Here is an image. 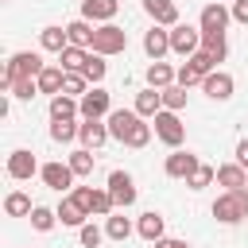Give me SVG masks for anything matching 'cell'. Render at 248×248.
Segmentation results:
<instances>
[{"label": "cell", "mask_w": 248, "mask_h": 248, "mask_svg": "<svg viewBox=\"0 0 248 248\" xmlns=\"http://www.w3.org/2000/svg\"><path fill=\"white\" fill-rule=\"evenodd\" d=\"M155 248H190L186 240H174V236H163V240H155Z\"/></svg>", "instance_id": "47"}, {"label": "cell", "mask_w": 248, "mask_h": 248, "mask_svg": "<svg viewBox=\"0 0 248 248\" xmlns=\"http://www.w3.org/2000/svg\"><path fill=\"white\" fill-rule=\"evenodd\" d=\"M16 101H35L39 97V85L35 81H12V89H8Z\"/></svg>", "instance_id": "42"}, {"label": "cell", "mask_w": 248, "mask_h": 248, "mask_svg": "<svg viewBox=\"0 0 248 248\" xmlns=\"http://www.w3.org/2000/svg\"><path fill=\"white\" fill-rule=\"evenodd\" d=\"M39 43H43V50H50V54H62L66 46H70V39H66V27H43L39 31Z\"/></svg>", "instance_id": "24"}, {"label": "cell", "mask_w": 248, "mask_h": 248, "mask_svg": "<svg viewBox=\"0 0 248 248\" xmlns=\"http://www.w3.org/2000/svg\"><path fill=\"white\" fill-rule=\"evenodd\" d=\"M209 182H217V170H213L209 163H202V167H198V170L186 178V186H190V190H205Z\"/></svg>", "instance_id": "36"}, {"label": "cell", "mask_w": 248, "mask_h": 248, "mask_svg": "<svg viewBox=\"0 0 248 248\" xmlns=\"http://www.w3.org/2000/svg\"><path fill=\"white\" fill-rule=\"evenodd\" d=\"M93 213H97V217H112V213H116V202H112L108 190H97V194H93Z\"/></svg>", "instance_id": "38"}, {"label": "cell", "mask_w": 248, "mask_h": 248, "mask_svg": "<svg viewBox=\"0 0 248 248\" xmlns=\"http://www.w3.org/2000/svg\"><path fill=\"white\" fill-rule=\"evenodd\" d=\"M186 62H190V66H194V70H198L202 78L217 70V58H213V54H205V50H198V54H194V58H186Z\"/></svg>", "instance_id": "41"}, {"label": "cell", "mask_w": 248, "mask_h": 248, "mask_svg": "<svg viewBox=\"0 0 248 248\" xmlns=\"http://www.w3.org/2000/svg\"><path fill=\"white\" fill-rule=\"evenodd\" d=\"M178 85H182V89H190V85H202V74H198L190 62H182V66H178Z\"/></svg>", "instance_id": "44"}, {"label": "cell", "mask_w": 248, "mask_h": 248, "mask_svg": "<svg viewBox=\"0 0 248 248\" xmlns=\"http://www.w3.org/2000/svg\"><path fill=\"white\" fill-rule=\"evenodd\" d=\"M58 225V209H46V205H35L31 209V229L35 232H50Z\"/></svg>", "instance_id": "32"}, {"label": "cell", "mask_w": 248, "mask_h": 248, "mask_svg": "<svg viewBox=\"0 0 248 248\" xmlns=\"http://www.w3.org/2000/svg\"><path fill=\"white\" fill-rule=\"evenodd\" d=\"M116 12H120V0H81V19H89V23H112L116 19Z\"/></svg>", "instance_id": "13"}, {"label": "cell", "mask_w": 248, "mask_h": 248, "mask_svg": "<svg viewBox=\"0 0 248 248\" xmlns=\"http://www.w3.org/2000/svg\"><path fill=\"white\" fill-rule=\"evenodd\" d=\"M105 236H108V240H116V244H124V240L132 236V221H128L124 213H112V217H105Z\"/></svg>", "instance_id": "28"}, {"label": "cell", "mask_w": 248, "mask_h": 248, "mask_svg": "<svg viewBox=\"0 0 248 248\" xmlns=\"http://www.w3.org/2000/svg\"><path fill=\"white\" fill-rule=\"evenodd\" d=\"M66 163H70V170H74L78 178H89L97 159H93V151H89V147H78V151H70V159H66Z\"/></svg>", "instance_id": "29"}, {"label": "cell", "mask_w": 248, "mask_h": 248, "mask_svg": "<svg viewBox=\"0 0 248 248\" xmlns=\"http://www.w3.org/2000/svg\"><path fill=\"white\" fill-rule=\"evenodd\" d=\"M78 140H81V147L97 151V147H101V143H108L112 136H108V124H101V120H81V132H78Z\"/></svg>", "instance_id": "17"}, {"label": "cell", "mask_w": 248, "mask_h": 248, "mask_svg": "<svg viewBox=\"0 0 248 248\" xmlns=\"http://www.w3.org/2000/svg\"><path fill=\"white\" fill-rule=\"evenodd\" d=\"M136 112L155 120V116L163 112V89H151V85H147L143 93H136Z\"/></svg>", "instance_id": "22"}, {"label": "cell", "mask_w": 248, "mask_h": 248, "mask_svg": "<svg viewBox=\"0 0 248 248\" xmlns=\"http://www.w3.org/2000/svg\"><path fill=\"white\" fill-rule=\"evenodd\" d=\"M198 167H202V159H198L194 151H182V147H178V151H170V155H167V163H163L167 178H190Z\"/></svg>", "instance_id": "10"}, {"label": "cell", "mask_w": 248, "mask_h": 248, "mask_svg": "<svg viewBox=\"0 0 248 248\" xmlns=\"http://www.w3.org/2000/svg\"><path fill=\"white\" fill-rule=\"evenodd\" d=\"M198 50H202V27H190V23L170 27V54H178V58H194Z\"/></svg>", "instance_id": "4"}, {"label": "cell", "mask_w": 248, "mask_h": 248, "mask_svg": "<svg viewBox=\"0 0 248 248\" xmlns=\"http://www.w3.org/2000/svg\"><path fill=\"white\" fill-rule=\"evenodd\" d=\"M178 81V70H170L167 62H151L147 66V85L151 89H167V85H174Z\"/></svg>", "instance_id": "25"}, {"label": "cell", "mask_w": 248, "mask_h": 248, "mask_svg": "<svg viewBox=\"0 0 248 248\" xmlns=\"http://www.w3.org/2000/svg\"><path fill=\"white\" fill-rule=\"evenodd\" d=\"M43 70H46V62H43L35 50H16V54L4 62V78H0V85H4V93H8L12 81H35Z\"/></svg>", "instance_id": "1"}, {"label": "cell", "mask_w": 248, "mask_h": 248, "mask_svg": "<svg viewBox=\"0 0 248 248\" xmlns=\"http://www.w3.org/2000/svg\"><path fill=\"white\" fill-rule=\"evenodd\" d=\"M78 240H81L85 248H101V240H105V229H97V225H81V229H78Z\"/></svg>", "instance_id": "40"}, {"label": "cell", "mask_w": 248, "mask_h": 248, "mask_svg": "<svg viewBox=\"0 0 248 248\" xmlns=\"http://www.w3.org/2000/svg\"><path fill=\"white\" fill-rule=\"evenodd\" d=\"M74 116H81V108H78L74 97H66V93L50 97V120H74Z\"/></svg>", "instance_id": "26"}, {"label": "cell", "mask_w": 248, "mask_h": 248, "mask_svg": "<svg viewBox=\"0 0 248 248\" xmlns=\"http://www.w3.org/2000/svg\"><path fill=\"white\" fill-rule=\"evenodd\" d=\"M81 74H85V78H89L93 85H101V81H105V74H108V62H105L101 54H93V58H89V66H85Z\"/></svg>", "instance_id": "37"}, {"label": "cell", "mask_w": 248, "mask_h": 248, "mask_svg": "<svg viewBox=\"0 0 248 248\" xmlns=\"http://www.w3.org/2000/svg\"><path fill=\"white\" fill-rule=\"evenodd\" d=\"M43 167L35 163V155L27 151V147H16L12 155H8V178H16V182H27L31 174H39Z\"/></svg>", "instance_id": "9"}, {"label": "cell", "mask_w": 248, "mask_h": 248, "mask_svg": "<svg viewBox=\"0 0 248 248\" xmlns=\"http://www.w3.org/2000/svg\"><path fill=\"white\" fill-rule=\"evenodd\" d=\"M93 194H97L93 186H74V194H70V198H74V202H78V205H81V209L93 217Z\"/></svg>", "instance_id": "43"}, {"label": "cell", "mask_w": 248, "mask_h": 248, "mask_svg": "<svg viewBox=\"0 0 248 248\" xmlns=\"http://www.w3.org/2000/svg\"><path fill=\"white\" fill-rule=\"evenodd\" d=\"M136 232L147 240V244H155V240H163V213H155V209H147V213H140V221H136Z\"/></svg>", "instance_id": "20"}, {"label": "cell", "mask_w": 248, "mask_h": 248, "mask_svg": "<svg viewBox=\"0 0 248 248\" xmlns=\"http://www.w3.org/2000/svg\"><path fill=\"white\" fill-rule=\"evenodd\" d=\"M108 194H112L116 209L136 205V182H132V174H128V170H112V174H108Z\"/></svg>", "instance_id": "8"}, {"label": "cell", "mask_w": 248, "mask_h": 248, "mask_svg": "<svg viewBox=\"0 0 248 248\" xmlns=\"http://www.w3.org/2000/svg\"><path fill=\"white\" fill-rule=\"evenodd\" d=\"M229 19H232V12H229L221 0H209V4L202 8V16H198V27H202V31H221V35H225Z\"/></svg>", "instance_id": "11"}, {"label": "cell", "mask_w": 248, "mask_h": 248, "mask_svg": "<svg viewBox=\"0 0 248 248\" xmlns=\"http://www.w3.org/2000/svg\"><path fill=\"white\" fill-rule=\"evenodd\" d=\"M143 12L155 19V27H178L182 19H178V4L174 0H143Z\"/></svg>", "instance_id": "14"}, {"label": "cell", "mask_w": 248, "mask_h": 248, "mask_svg": "<svg viewBox=\"0 0 248 248\" xmlns=\"http://www.w3.org/2000/svg\"><path fill=\"white\" fill-rule=\"evenodd\" d=\"M236 163L248 170V140H240V143H236Z\"/></svg>", "instance_id": "46"}, {"label": "cell", "mask_w": 248, "mask_h": 248, "mask_svg": "<svg viewBox=\"0 0 248 248\" xmlns=\"http://www.w3.org/2000/svg\"><path fill=\"white\" fill-rule=\"evenodd\" d=\"M85 217H89V213H85V209H81L74 198H62V202H58V221H62V225L81 229V225H85Z\"/></svg>", "instance_id": "27"}, {"label": "cell", "mask_w": 248, "mask_h": 248, "mask_svg": "<svg viewBox=\"0 0 248 248\" xmlns=\"http://www.w3.org/2000/svg\"><path fill=\"white\" fill-rule=\"evenodd\" d=\"M78 108H81V120H101V116H108V112H112V97H108V89L93 85V89L78 101Z\"/></svg>", "instance_id": "6"}, {"label": "cell", "mask_w": 248, "mask_h": 248, "mask_svg": "<svg viewBox=\"0 0 248 248\" xmlns=\"http://www.w3.org/2000/svg\"><path fill=\"white\" fill-rule=\"evenodd\" d=\"M221 4H225V0H221Z\"/></svg>", "instance_id": "48"}, {"label": "cell", "mask_w": 248, "mask_h": 248, "mask_svg": "<svg viewBox=\"0 0 248 248\" xmlns=\"http://www.w3.org/2000/svg\"><path fill=\"white\" fill-rule=\"evenodd\" d=\"M155 136H159L170 151H178L182 140H186V124L178 120V112H167V108H163V112L155 116Z\"/></svg>", "instance_id": "5"}, {"label": "cell", "mask_w": 248, "mask_h": 248, "mask_svg": "<svg viewBox=\"0 0 248 248\" xmlns=\"http://www.w3.org/2000/svg\"><path fill=\"white\" fill-rule=\"evenodd\" d=\"M147 143H151V124H143V120H140V124H136V132L128 136V143H124V147L140 151V147H147Z\"/></svg>", "instance_id": "39"}, {"label": "cell", "mask_w": 248, "mask_h": 248, "mask_svg": "<svg viewBox=\"0 0 248 248\" xmlns=\"http://www.w3.org/2000/svg\"><path fill=\"white\" fill-rule=\"evenodd\" d=\"M78 132H81V124H74V120H54L50 124V140L54 143H70V140H78Z\"/></svg>", "instance_id": "34"}, {"label": "cell", "mask_w": 248, "mask_h": 248, "mask_svg": "<svg viewBox=\"0 0 248 248\" xmlns=\"http://www.w3.org/2000/svg\"><path fill=\"white\" fill-rule=\"evenodd\" d=\"M31 209H35V205H31V198H27L23 190H12V194L4 198V213H8V217H31Z\"/></svg>", "instance_id": "30"}, {"label": "cell", "mask_w": 248, "mask_h": 248, "mask_svg": "<svg viewBox=\"0 0 248 248\" xmlns=\"http://www.w3.org/2000/svg\"><path fill=\"white\" fill-rule=\"evenodd\" d=\"M163 108H167V112H182V108H186V89H182L178 81L163 89Z\"/></svg>", "instance_id": "33"}, {"label": "cell", "mask_w": 248, "mask_h": 248, "mask_svg": "<svg viewBox=\"0 0 248 248\" xmlns=\"http://www.w3.org/2000/svg\"><path fill=\"white\" fill-rule=\"evenodd\" d=\"M62 93H66V97H74V101H81V97L89 93V78H85V74H66Z\"/></svg>", "instance_id": "35"}, {"label": "cell", "mask_w": 248, "mask_h": 248, "mask_svg": "<svg viewBox=\"0 0 248 248\" xmlns=\"http://www.w3.org/2000/svg\"><path fill=\"white\" fill-rule=\"evenodd\" d=\"M93 54H101V58H112V54H124L128 50V31L124 27H116V23H101L97 31H93V46H89Z\"/></svg>", "instance_id": "3"}, {"label": "cell", "mask_w": 248, "mask_h": 248, "mask_svg": "<svg viewBox=\"0 0 248 248\" xmlns=\"http://www.w3.org/2000/svg\"><path fill=\"white\" fill-rule=\"evenodd\" d=\"M213 217L221 225H240L248 217V190H225L217 202H213Z\"/></svg>", "instance_id": "2"}, {"label": "cell", "mask_w": 248, "mask_h": 248, "mask_svg": "<svg viewBox=\"0 0 248 248\" xmlns=\"http://www.w3.org/2000/svg\"><path fill=\"white\" fill-rule=\"evenodd\" d=\"M202 89H205V97H209V101H229V97H232V89H236V81H232V74L213 70V74H205V78H202Z\"/></svg>", "instance_id": "12"}, {"label": "cell", "mask_w": 248, "mask_h": 248, "mask_svg": "<svg viewBox=\"0 0 248 248\" xmlns=\"http://www.w3.org/2000/svg\"><path fill=\"white\" fill-rule=\"evenodd\" d=\"M202 50H205V54H213L217 62H225L229 43H225V35H221V31H202Z\"/></svg>", "instance_id": "31"}, {"label": "cell", "mask_w": 248, "mask_h": 248, "mask_svg": "<svg viewBox=\"0 0 248 248\" xmlns=\"http://www.w3.org/2000/svg\"><path fill=\"white\" fill-rule=\"evenodd\" d=\"M217 182L225 190H248V170L240 163H225V167H217Z\"/></svg>", "instance_id": "19"}, {"label": "cell", "mask_w": 248, "mask_h": 248, "mask_svg": "<svg viewBox=\"0 0 248 248\" xmlns=\"http://www.w3.org/2000/svg\"><path fill=\"white\" fill-rule=\"evenodd\" d=\"M229 12H232V19H236V23H244V27H248V0H232V8H229Z\"/></svg>", "instance_id": "45"}, {"label": "cell", "mask_w": 248, "mask_h": 248, "mask_svg": "<svg viewBox=\"0 0 248 248\" xmlns=\"http://www.w3.org/2000/svg\"><path fill=\"white\" fill-rule=\"evenodd\" d=\"M143 50H147L151 62H163V54H170V31H167V27L143 31Z\"/></svg>", "instance_id": "16"}, {"label": "cell", "mask_w": 248, "mask_h": 248, "mask_svg": "<svg viewBox=\"0 0 248 248\" xmlns=\"http://www.w3.org/2000/svg\"><path fill=\"white\" fill-rule=\"evenodd\" d=\"M143 116L136 112V108H112L108 116H105V124H108V136L112 140H120V143H128V136L136 132V124H140Z\"/></svg>", "instance_id": "7"}, {"label": "cell", "mask_w": 248, "mask_h": 248, "mask_svg": "<svg viewBox=\"0 0 248 248\" xmlns=\"http://www.w3.org/2000/svg\"><path fill=\"white\" fill-rule=\"evenodd\" d=\"M35 85H39V93L58 97V93H62V85H66V70H62V66H46V70L35 78Z\"/></svg>", "instance_id": "21"}, {"label": "cell", "mask_w": 248, "mask_h": 248, "mask_svg": "<svg viewBox=\"0 0 248 248\" xmlns=\"http://www.w3.org/2000/svg\"><path fill=\"white\" fill-rule=\"evenodd\" d=\"M39 178H43L50 190H58V194H62V190H70V186H74V178H78V174L70 170V163H43Z\"/></svg>", "instance_id": "15"}, {"label": "cell", "mask_w": 248, "mask_h": 248, "mask_svg": "<svg viewBox=\"0 0 248 248\" xmlns=\"http://www.w3.org/2000/svg\"><path fill=\"white\" fill-rule=\"evenodd\" d=\"M93 31L97 27H89V19H74V23H66V39H70V46H93Z\"/></svg>", "instance_id": "23"}, {"label": "cell", "mask_w": 248, "mask_h": 248, "mask_svg": "<svg viewBox=\"0 0 248 248\" xmlns=\"http://www.w3.org/2000/svg\"><path fill=\"white\" fill-rule=\"evenodd\" d=\"M89 58H93V50H85V46H66V50L58 54V66H62L66 74H81V70L89 66Z\"/></svg>", "instance_id": "18"}]
</instances>
